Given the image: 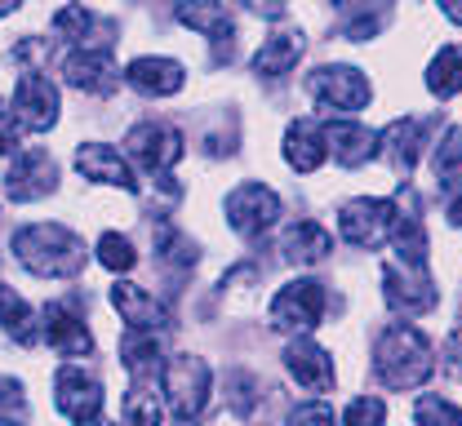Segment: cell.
<instances>
[{"label": "cell", "instance_id": "b9f144b4", "mask_svg": "<svg viewBox=\"0 0 462 426\" xmlns=\"http://www.w3.org/2000/svg\"><path fill=\"white\" fill-rule=\"evenodd\" d=\"M445 18H449V23H458V27H462V0H458V5H445Z\"/></svg>", "mask_w": 462, "mask_h": 426}, {"label": "cell", "instance_id": "f35d334b", "mask_svg": "<svg viewBox=\"0 0 462 426\" xmlns=\"http://www.w3.org/2000/svg\"><path fill=\"white\" fill-rule=\"evenodd\" d=\"M50 54V41H36V36H23L14 45V62H27V71H36V62H45Z\"/></svg>", "mask_w": 462, "mask_h": 426}, {"label": "cell", "instance_id": "9a60e30c", "mask_svg": "<svg viewBox=\"0 0 462 426\" xmlns=\"http://www.w3.org/2000/svg\"><path fill=\"white\" fill-rule=\"evenodd\" d=\"M285 368L293 373L298 386H307V391H316V395L334 391V360H329V351H325L320 342H311L307 333L293 338L285 347Z\"/></svg>", "mask_w": 462, "mask_h": 426}, {"label": "cell", "instance_id": "5b68a950", "mask_svg": "<svg viewBox=\"0 0 462 426\" xmlns=\"http://www.w3.org/2000/svg\"><path fill=\"white\" fill-rule=\"evenodd\" d=\"M320 315H325V285L320 280H293L272 303V329L302 338L307 329L320 324Z\"/></svg>", "mask_w": 462, "mask_h": 426}, {"label": "cell", "instance_id": "e0dca14e", "mask_svg": "<svg viewBox=\"0 0 462 426\" xmlns=\"http://www.w3.org/2000/svg\"><path fill=\"white\" fill-rule=\"evenodd\" d=\"M178 23H187V27L209 36L214 62H227L236 54V18H231L227 5H205V9L200 5H178Z\"/></svg>", "mask_w": 462, "mask_h": 426}, {"label": "cell", "instance_id": "ab89813d", "mask_svg": "<svg viewBox=\"0 0 462 426\" xmlns=\"http://www.w3.org/2000/svg\"><path fill=\"white\" fill-rule=\"evenodd\" d=\"M445 373H449V377H462V324L449 333V342H445Z\"/></svg>", "mask_w": 462, "mask_h": 426}, {"label": "cell", "instance_id": "8fae6325", "mask_svg": "<svg viewBox=\"0 0 462 426\" xmlns=\"http://www.w3.org/2000/svg\"><path fill=\"white\" fill-rule=\"evenodd\" d=\"M41 333H45V342L54 347L62 360H85V356H94V351H98V342H94L89 324L62 303H50L45 311H41Z\"/></svg>", "mask_w": 462, "mask_h": 426}, {"label": "cell", "instance_id": "30bf717a", "mask_svg": "<svg viewBox=\"0 0 462 426\" xmlns=\"http://www.w3.org/2000/svg\"><path fill=\"white\" fill-rule=\"evenodd\" d=\"M125 147H129L134 165H143L147 174L165 178V169L182 156V133H178L173 124H165V121L134 124V129H129V138H125Z\"/></svg>", "mask_w": 462, "mask_h": 426}, {"label": "cell", "instance_id": "d4e9b609", "mask_svg": "<svg viewBox=\"0 0 462 426\" xmlns=\"http://www.w3.org/2000/svg\"><path fill=\"white\" fill-rule=\"evenodd\" d=\"M302 50H307V41H302L298 27L272 32V36L263 41V50L254 54V76H285L289 67L302 59Z\"/></svg>", "mask_w": 462, "mask_h": 426}, {"label": "cell", "instance_id": "ac0fdd59", "mask_svg": "<svg viewBox=\"0 0 462 426\" xmlns=\"http://www.w3.org/2000/svg\"><path fill=\"white\" fill-rule=\"evenodd\" d=\"M62 76H67V85H76L85 94H103L107 98L116 89V62L107 50H71L62 59Z\"/></svg>", "mask_w": 462, "mask_h": 426}, {"label": "cell", "instance_id": "6da1fadb", "mask_svg": "<svg viewBox=\"0 0 462 426\" xmlns=\"http://www.w3.org/2000/svg\"><path fill=\"white\" fill-rule=\"evenodd\" d=\"M14 253L18 262L32 271V276H76L85 267V240L58 222H32V227H18L14 231Z\"/></svg>", "mask_w": 462, "mask_h": 426}, {"label": "cell", "instance_id": "8d00e7d4", "mask_svg": "<svg viewBox=\"0 0 462 426\" xmlns=\"http://www.w3.org/2000/svg\"><path fill=\"white\" fill-rule=\"evenodd\" d=\"M18 142H23V124H18V116H14V107L0 103V156H14Z\"/></svg>", "mask_w": 462, "mask_h": 426}, {"label": "cell", "instance_id": "2e32d148", "mask_svg": "<svg viewBox=\"0 0 462 426\" xmlns=\"http://www.w3.org/2000/svg\"><path fill=\"white\" fill-rule=\"evenodd\" d=\"M320 133H325V151L343 169H360V165H369L378 156V133L356 121H329V124H320Z\"/></svg>", "mask_w": 462, "mask_h": 426}, {"label": "cell", "instance_id": "836d02e7", "mask_svg": "<svg viewBox=\"0 0 462 426\" xmlns=\"http://www.w3.org/2000/svg\"><path fill=\"white\" fill-rule=\"evenodd\" d=\"M383 422H387V404L378 395H356L343 413V426H383Z\"/></svg>", "mask_w": 462, "mask_h": 426}, {"label": "cell", "instance_id": "f1b7e54d", "mask_svg": "<svg viewBox=\"0 0 462 426\" xmlns=\"http://www.w3.org/2000/svg\"><path fill=\"white\" fill-rule=\"evenodd\" d=\"M161 418H165L161 395L147 382L129 386V395H125V426H161Z\"/></svg>", "mask_w": 462, "mask_h": 426}, {"label": "cell", "instance_id": "603a6c76", "mask_svg": "<svg viewBox=\"0 0 462 426\" xmlns=\"http://www.w3.org/2000/svg\"><path fill=\"white\" fill-rule=\"evenodd\" d=\"M125 80L147 98H170L182 89V67L170 59H134L125 67Z\"/></svg>", "mask_w": 462, "mask_h": 426}, {"label": "cell", "instance_id": "484cf974", "mask_svg": "<svg viewBox=\"0 0 462 426\" xmlns=\"http://www.w3.org/2000/svg\"><path fill=\"white\" fill-rule=\"evenodd\" d=\"M281 249H285V258L293 262V267H311V262H320V258L329 253V236H325V227H320V222L298 218V222H289L285 227Z\"/></svg>", "mask_w": 462, "mask_h": 426}, {"label": "cell", "instance_id": "3957f363", "mask_svg": "<svg viewBox=\"0 0 462 426\" xmlns=\"http://www.w3.org/2000/svg\"><path fill=\"white\" fill-rule=\"evenodd\" d=\"M161 377H165V395H170V413L178 422H196L200 413H205V404H209V386H214V373L209 365L200 360V356H170L165 368H161Z\"/></svg>", "mask_w": 462, "mask_h": 426}, {"label": "cell", "instance_id": "44dd1931", "mask_svg": "<svg viewBox=\"0 0 462 426\" xmlns=\"http://www.w3.org/2000/svg\"><path fill=\"white\" fill-rule=\"evenodd\" d=\"M422 133H427V124L413 121V116H401V121H392L378 133V151L392 160L396 174H409V169L418 165V156H422Z\"/></svg>", "mask_w": 462, "mask_h": 426}, {"label": "cell", "instance_id": "74e56055", "mask_svg": "<svg viewBox=\"0 0 462 426\" xmlns=\"http://www.w3.org/2000/svg\"><path fill=\"white\" fill-rule=\"evenodd\" d=\"M0 413H9V418H27V400H23V386H18L14 377L0 382Z\"/></svg>", "mask_w": 462, "mask_h": 426}, {"label": "cell", "instance_id": "52a82bcc", "mask_svg": "<svg viewBox=\"0 0 462 426\" xmlns=\"http://www.w3.org/2000/svg\"><path fill=\"white\" fill-rule=\"evenodd\" d=\"M54 400H58V413H67L76 426H98L103 422V382L94 373L76 365H62L54 377Z\"/></svg>", "mask_w": 462, "mask_h": 426}, {"label": "cell", "instance_id": "83f0119b", "mask_svg": "<svg viewBox=\"0 0 462 426\" xmlns=\"http://www.w3.org/2000/svg\"><path fill=\"white\" fill-rule=\"evenodd\" d=\"M427 89L436 98H454L462 89V45H445L427 67Z\"/></svg>", "mask_w": 462, "mask_h": 426}, {"label": "cell", "instance_id": "5bb4252c", "mask_svg": "<svg viewBox=\"0 0 462 426\" xmlns=\"http://www.w3.org/2000/svg\"><path fill=\"white\" fill-rule=\"evenodd\" d=\"M14 116H18V124H27V129H36V133L54 129L58 124V89H54V80H50V76H41V71L18 76V89H14Z\"/></svg>", "mask_w": 462, "mask_h": 426}, {"label": "cell", "instance_id": "ee69618b", "mask_svg": "<svg viewBox=\"0 0 462 426\" xmlns=\"http://www.w3.org/2000/svg\"><path fill=\"white\" fill-rule=\"evenodd\" d=\"M0 426H18V422H9V418H0Z\"/></svg>", "mask_w": 462, "mask_h": 426}, {"label": "cell", "instance_id": "8992f818", "mask_svg": "<svg viewBox=\"0 0 462 426\" xmlns=\"http://www.w3.org/2000/svg\"><path fill=\"white\" fill-rule=\"evenodd\" d=\"M281 218V195L263 183H240L227 195V222L245 236V240H258L263 231H272Z\"/></svg>", "mask_w": 462, "mask_h": 426}, {"label": "cell", "instance_id": "7bdbcfd3", "mask_svg": "<svg viewBox=\"0 0 462 426\" xmlns=\"http://www.w3.org/2000/svg\"><path fill=\"white\" fill-rule=\"evenodd\" d=\"M14 5H18V0H0V18H5V14H14Z\"/></svg>", "mask_w": 462, "mask_h": 426}, {"label": "cell", "instance_id": "e575fe53", "mask_svg": "<svg viewBox=\"0 0 462 426\" xmlns=\"http://www.w3.org/2000/svg\"><path fill=\"white\" fill-rule=\"evenodd\" d=\"M383 23H387V9H346L343 14L346 41H369Z\"/></svg>", "mask_w": 462, "mask_h": 426}, {"label": "cell", "instance_id": "ffe728a7", "mask_svg": "<svg viewBox=\"0 0 462 426\" xmlns=\"http://www.w3.org/2000/svg\"><path fill=\"white\" fill-rule=\"evenodd\" d=\"M112 306L134 324V329H147V333H165L173 320H170V306L156 303L147 289L138 285H116L112 289Z\"/></svg>", "mask_w": 462, "mask_h": 426}, {"label": "cell", "instance_id": "7c38bea8", "mask_svg": "<svg viewBox=\"0 0 462 426\" xmlns=\"http://www.w3.org/2000/svg\"><path fill=\"white\" fill-rule=\"evenodd\" d=\"M58 186V165L45 147H27L23 156H14L9 174H5V195L9 200H41Z\"/></svg>", "mask_w": 462, "mask_h": 426}, {"label": "cell", "instance_id": "4316f807", "mask_svg": "<svg viewBox=\"0 0 462 426\" xmlns=\"http://www.w3.org/2000/svg\"><path fill=\"white\" fill-rule=\"evenodd\" d=\"M0 329H5L9 342H18V347H36V338H41L32 306L23 303L9 285H0Z\"/></svg>", "mask_w": 462, "mask_h": 426}, {"label": "cell", "instance_id": "f546056e", "mask_svg": "<svg viewBox=\"0 0 462 426\" xmlns=\"http://www.w3.org/2000/svg\"><path fill=\"white\" fill-rule=\"evenodd\" d=\"M431 165H436V178H440V183L462 178V124H454V129L440 138V147H436Z\"/></svg>", "mask_w": 462, "mask_h": 426}, {"label": "cell", "instance_id": "d590c367", "mask_svg": "<svg viewBox=\"0 0 462 426\" xmlns=\"http://www.w3.org/2000/svg\"><path fill=\"white\" fill-rule=\"evenodd\" d=\"M285 426H334V409L325 400H302V404H293Z\"/></svg>", "mask_w": 462, "mask_h": 426}, {"label": "cell", "instance_id": "4dcf8cb0", "mask_svg": "<svg viewBox=\"0 0 462 426\" xmlns=\"http://www.w3.org/2000/svg\"><path fill=\"white\" fill-rule=\"evenodd\" d=\"M413 422L418 426H462V409L449 404L445 395H418L413 404Z\"/></svg>", "mask_w": 462, "mask_h": 426}, {"label": "cell", "instance_id": "7a4b0ae2", "mask_svg": "<svg viewBox=\"0 0 462 426\" xmlns=\"http://www.w3.org/2000/svg\"><path fill=\"white\" fill-rule=\"evenodd\" d=\"M378 377L383 386L392 391H409V386H422L431 377V347L427 338L413 329V324H392L383 338H378Z\"/></svg>", "mask_w": 462, "mask_h": 426}, {"label": "cell", "instance_id": "ba28073f", "mask_svg": "<svg viewBox=\"0 0 462 426\" xmlns=\"http://www.w3.org/2000/svg\"><path fill=\"white\" fill-rule=\"evenodd\" d=\"M307 89H311V98L320 103V107H329V112H360L365 103H369V80L356 71V67H320V71H311V80H307Z\"/></svg>", "mask_w": 462, "mask_h": 426}, {"label": "cell", "instance_id": "60d3db41", "mask_svg": "<svg viewBox=\"0 0 462 426\" xmlns=\"http://www.w3.org/2000/svg\"><path fill=\"white\" fill-rule=\"evenodd\" d=\"M445 218L462 227V183H449V191H445Z\"/></svg>", "mask_w": 462, "mask_h": 426}, {"label": "cell", "instance_id": "d6986e66", "mask_svg": "<svg viewBox=\"0 0 462 426\" xmlns=\"http://www.w3.org/2000/svg\"><path fill=\"white\" fill-rule=\"evenodd\" d=\"M76 169H80L89 183H112V186H120V191H138V178H134V169L125 165V156H120L116 147H103V142L80 147V151H76Z\"/></svg>", "mask_w": 462, "mask_h": 426}, {"label": "cell", "instance_id": "1f68e13d", "mask_svg": "<svg viewBox=\"0 0 462 426\" xmlns=\"http://www.w3.org/2000/svg\"><path fill=\"white\" fill-rule=\"evenodd\" d=\"M156 249L165 253V262H178V267H191L196 253H200V249L187 240L178 227H165V222H156Z\"/></svg>", "mask_w": 462, "mask_h": 426}, {"label": "cell", "instance_id": "277c9868", "mask_svg": "<svg viewBox=\"0 0 462 426\" xmlns=\"http://www.w3.org/2000/svg\"><path fill=\"white\" fill-rule=\"evenodd\" d=\"M392 249H396V262L404 267H418L427 271V227H422V200L418 191L404 183L392 200Z\"/></svg>", "mask_w": 462, "mask_h": 426}, {"label": "cell", "instance_id": "cb8c5ba5", "mask_svg": "<svg viewBox=\"0 0 462 426\" xmlns=\"http://www.w3.org/2000/svg\"><path fill=\"white\" fill-rule=\"evenodd\" d=\"M325 133L316 121H293L285 133V160L298 169V174H316L325 165Z\"/></svg>", "mask_w": 462, "mask_h": 426}, {"label": "cell", "instance_id": "9c48e42d", "mask_svg": "<svg viewBox=\"0 0 462 426\" xmlns=\"http://www.w3.org/2000/svg\"><path fill=\"white\" fill-rule=\"evenodd\" d=\"M338 231L356 249H378L392 236V200H374V195L346 200L343 213H338Z\"/></svg>", "mask_w": 462, "mask_h": 426}, {"label": "cell", "instance_id": "7402d4cb", "mask_svg": "<svg viewBox=\"0 0 462 426\" xmlns=\"http://www.w3.org/2000/svg\"><path fill=\"white\" fill-rule=\"evenodd\" d=\"M120 360L129 373H138L143 382L152 377V373H161L165 360H170V342H165V333H147V329H129L125 338H120Z\"/></svg>", "mask_w": 462, "mask_h": 426}, {"label": "cell", "instance_id": "4fadbf2b", "mask_svg": "<svg viewBox=\"0 0 462 426\" xmlns=\"http://www.w3.org/2000/svg\"><path fill=\"white\" fill-rule=\"evenodd\" d=\"M383 298L401 315H427L436 306V289H431L427 271L404 267V262H387L383 267Z\"/></svg>", "mask_w": 462, "mask_h": 426}, {"label": "cell", "instance_id": "d6a6232c", "mask_svg": "<svg viewBox=\"0 0 462 426\" xmlns=\"http://www.w3.org/2000/svg\"><path fill=\"white\" fill-rule=\"evenodd\" d=\"M134 258H138V253H134V244L125 240L120 231H103V236H98V262H103V267H112V271H129V267H134Z\"/></svg>", "mask_w": 462, "mask_h": 426}]
</instances>
